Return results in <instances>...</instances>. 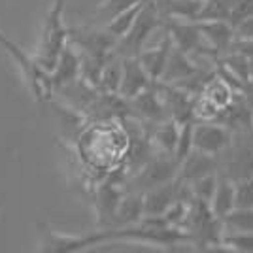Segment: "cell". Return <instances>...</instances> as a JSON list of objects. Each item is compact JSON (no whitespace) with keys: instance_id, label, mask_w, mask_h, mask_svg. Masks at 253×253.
Masks as SVG:
<instances>
[{"instance_id":"1","label":"cell","mask_w":253,"mask_h":253,"mask_svg":"<svg viewBox=\"0 0 253 253\" xmlns=\"http://www.w3.org/2000/svg\"><path fill=\"white\" fill-rule=\"evenodd\" d=\"M70 29L64 23V0H53L47 15L43 19L42 36L36 47V63L42 66L47 74H51L55 64L59 61V55L68 43Z\"/></svg>"},{"instance_id":"2","label":"cell","mask_w":253,"mask_h":253,"mask_svg":"<svg viewBox=\"0 0 253 253\" xmlns=\"http://www.w3.org/2000/svg\"><path fill=\"white\" fill-rule=\"evenodd\" d=\"M0 45L10 53L13 63L19 66L21 74L25 76V84H27L29 91L32 93V96H34V100H38V102L47 100V98H49V93L53 91L51 74H47L42 66L36 63L34 57L27 55L19 45H15L11 40H8L2 32H0Z\"/></svg>"},{"instance_id":"3","label":"cell","mask_w":253,"mask_h":253,"mask_svg":"<svg viewBox=\"0 0 253 253\" xmlns=\"http://www.w3.org/2000/svg\"><path fill=\"white\" fill-rule=\"evenodd\" d=\"M161 23H163V15L159 11L155 0H148L134 25L130 27V31L117 42L116 53L119 57H138L149 36L161 27Z\"/></svg>"},{"instance_id":"4","label":"cell","mask_w":253,"mask_h":253,"mask_svg":"<svg viewBox=\"0 0 253 253\" xmlns=\"http://www.w3.org/2000/svg\"><path fill=\"white\" fill-rule=\"evenodd\" d=\"M179 163L174 155L169 153H153V157L148 161V165L130 178V185L134 191L146 193L151 187H157L161 183H167L178 178Z\"/></svg>"},{"instance_id":"5","label":"cell","mask_w":253,"mask_h":253,"mask_svg":"<svg viewBox=\"0 0 253 253\" xmlns=\"http://www.w3.org/2000/svg\"><path fill=\"white\" fill-rule=\"evenodd\" d=\"M68 42L76 45L82 55L108 61L116 53L119 40L108 29L96 31V29H89V27H76V29H70Z\"/></svg>"},{"instance_id":"6","label":"cell","mask_w":253,"mask_h":253,"mask_svg":"<svg viewBox=\"0 0 253 253\" xmlns=\"http://www.w3.org/2000/svg\"><path fill=\"white\" fill-rule=\"evenodd\" d=\"M40 250L45 253H74L84 252L93 246L106 244L104 231L85 234V236H76V234H63L40 225Z\"/></svg>"},{"instance_id":"7","label":"cell","mask_w":253,"mask_h":253,"mask_svg":"<svg viewBox=\"0 0 253 253\" xmlns=\"http://www.w3.org/2000/svg\"><path fill=\"white\" fill-rule=\"evenodd\" d=\"M167 31H169L170 38H172V43L181 49L187 55H193V53H217L213 47H210V43L204 40L199 25L195 21H179V19H169L167 21Z\"/></svg>"},{"instance_id":"8","label":"cell","mask_w":253,"mask_h":253,"mask_svg":"<svg viewBox=\"0 0 253 253\" xmlns=\"http://www.w3.org/2000/svg\"><path fill=\"white\" fill-rule=\"evenodd\" d=\"M193 142H195V149H201L204 153L217 157L231 144V130L211 121H199L195 123Z\"/></svg>"},{"instance_id":"9","label":"cell","mask_w":253,"mask_h":253,"mask_svg":"<svg viewBox=\"0 0 253 253\" xmlns=\"http://www.w3.org/2000/svg\"><path fill=\"white\" fill-rule=\"evenodd\" d=\"M155 84L148 74V70L144 68V64L140 63L138 57H123V78H121V87H119V95L130 100L144 93Z\"/></svg>"},{"instance_id":"10","label":"cell","mask_w":253,"mask_h":253,"mask_svg":"<svg viewBox=\"0 0 253 253\" xmlns=\"http://www.w3.org/2000/svg\"><path fill=\"white\" fill-rule=\"evenodd\" d=\"M80 78H82V55L76 49V45L68 42L59 55V61L51 72L53 91H59L64 85L72 84Z\"/></svg>"},{"instance_id":"11","label":"cell","mask_w":253,"mask_h":253,"mask_svg":"<svg viewBox=\"0 0 253 253\" xmlns=\"http://www.w3.org/2000/svg\"><path fill=\"white\" fill-rule=\"evenodd\" d=\"M128 104H130V108H132L142 119L151 121V123H155V125L161 123V121L170 119L169 110H167L165 100H163V96H161L155 84L151 85L149 89H146L144 93H140L138 96L130 98Z\"/></svg>"},{"instance_id":"12","label":"cell","mask_w":253,"mask_h":253,"mask_svg":"<svg viewBox=\"0 0 253 253\" xmlns=\"http://www.w3.org/2000/svg\"><path fill=\"white\" fill-rule=\"evenodd\" d=\"M179 178L161 183L144 193V215H163L179 199Z\"/></svg>"},{"instance_id":"13","label":"cell","mask_w":253,"mask_h":253,"mask_svg":"<svg viewBox=\"0 0 253 253\" xmlns=\"http://www.w3.org/2000/svg\"><path fill=\"white\" fill-rule=\"evenodd\" d=\"M172 47H174V43H172V38H170L169 31H167L165 36H163V40H161L157 45H153V47H144L142 53L138 55L140 63L144 64V68L148 70V74L151 76L153 82H159V80H161V76L165 72V66L169 63Z\"/></svg>"},{"instance_id":"14","label":"cell","mask_w":253,"mask_h":253,"mask_svg":"<svg viewBox=\"0 0 253 253\" xmlns=\"http://www.w3.org/2000/svg\"><path fill=\"white\" fill-rule=\"evenodd\" d=\"M215 169H217L215 155L204 153V151H201V149H193L189 155L181 161L178 178L183 179V181H187V183H191V181L202 178V176L215 174Z\"/></svg>"},{"instance_id":"15","label":"cell","mask_w":253,"mask_h":253,"mask_svg":"<svg viewBox=\"0 0 253 253\" xmlns=\"http://www.w3.org/2000/svg\"><path fill=\"white\" fill-rule=\"evenodd\" d=\"M197 72H199V70H197L195 63L191 61V55L183 53L181 49H178V47L174 45L172 51H170L169 63L165 66V72H163L159 82L169 84V85H176V84H179V82L191 78V76H195Z\"/></svg>"},{"instance_id":"16","label":"cell","mask_w":253,"mask_h":253,"mask_svg":"<svg viewBox=\"0 0 253 253\" xmlns=\"http://www.w3.org/2000/svg\"><path fill=\"white\" fill-rule=\"evenodd\" d=\"M123 199V191L117 187L116 183H104L98 193H96V221L100 227H108L114 225V217H116V210L119 202Z\"/></svg>"},{"instance_id":"17","label":"cell","mask_w":253,"mask_h":253,"mask_svg":"<svg viewBox=\"0 0 253 253\" xmlns=\"http://www.w3.org/2000/svg\"><path fill=\"white\" fill-rule=\"evenodd\" d=\"M206 0H155L163 19L199 21Z\"/></svg>"},{"instance_id":"18","label":"cell","mask_w":253,"mask_h":253,"mask_svg":"<svg viewBox=\"0 0 253 253\" xmlns=\"http://www.w3.org/2000/svg\"><path fill=\"white\" fill-rule=\"evenodd\" d=\"M201 29L204 40L210 43L215 51H223L231 47L234 40V25L227 19H217V21H195Z\"/></svg>"},{"instance_id":"19","label":"cell","mask_w":253,"mask_h":253,"mask_svg":"<svg viewBox=\"0 0 253 253\" xmlns=\"http://www.w3.org/2000/svg\"><path fill=\"white\" fill-rule=\"evenodd\" d=\"M144 217V193L140 191H130L123 195V199L119 202L116 210V217H114V225H134L140 223Z\"/></svg>"},{"instance_id":"20","label":"cell","mask_w":253,"mask_h":253,"mask_svg":"<svg viewBox=\"0 0 253 253\" xmlns=\"http://www.w3.org/2000/svg\"><path fill=\"white\" fill-rule=\"evenodd\" d=\"M179 138V123L174 119H167L157 123V126L151 132V144L153 148L161 151V153H169L174 155L176 153V146H178Z\"/></svg>"},{"instance_id":"21","label":"cell","mask_w":253,"mask_h":253,"mask_svg":"<svg viewBox=\"0 0 253 253\" xmlns=\"http://www.w3.org/2000/svg\"><path fill=\"white\" fill-rule=\"evenodd\" d=\"M210 208L211 213L221 221L234 210V181L227 178L219 179L215 195H213V199L210 202Z\"/></svg>"},{"instance_id":"22","label":"cell","mask_w":253,"mask_h":253,"mask_svg":"<svg viewBox=\"0 0 253 253\" xmlns=\"http://www.w3.org/2000/svg\"><path fill=\"white\" fill-rule=\"evenodd\" d=\"M121 78H123V57H119L117 53H114V55L106 61L104 68H102V76H100V85H98V89H100L102 93L119 95Z\"/></svg>"},{"instance_id":"23","label":"cell","mask_w":253,"mask_h":253,"mask_svg":"<svg viewBox=\"0 0 253 253\" xmlns=\"http://www.w3.org/2000/svg\"><path fill=\"white\" fill-rule=\"evenodd\" d=\"M202 95H206L217 108L225 110L227 106L232 104V87L223 78H211L206 82Z\"/></svg>"},{"instance_id":"24","label":"cell","mask_w":253,"mask_h":253,"mask_svg":"<svg viewBox=\"0 0 253 253\" xmlns=\"http://www.w3.org/2000/svg\"><path fill=\"white\" fill-rule=\"evenodd\" d=\"M146 2H148V0H146ZM146 2H142V4H136V6H132V8L125 10L123 13L116 15L114 19H110V23L106 25V29L112 32V34H114V36L117 38V40H121V38H123V36L126 34V32L130 31V27L134 25V21H136V17L140 15L142 8L146 6Z\"/></svg>"},{"instance_id":"25","label":"cell","mask_w":253,"mask_h":253,"mask_svg":"<svg viewBox=\"0 0 253 253\" xmlns=\"http://www.w3.org/2000/svg\"><path fill=\"white\" fill-rule=\"evenodd\" d=\"M223 229L229 232H253V208H234L223 219Z\"/></svg>"},{"instance_id":"26","label":"cell","mask_w":253,"mask_h":253,"mask_svg":"<svg viewBox=\"0 0 253 253\" xmlns=\"http://www.w3.org/2000/svg\"><path fill=\"white\" fill-rule=\"evenodd\" d=\"M232 6L229 0H206L202 8L199 21H217V19H227L231 21Z\"/></svg>"},{"instance_id":"27","label":"cell","mask_w":253,"mask_h":253,"mask_svg":"<svg viewBox=\"0 0 253 253\" xmlns=\"http://www.w3.org/2000/svg\"><path fill=\"white\" fill-rule=\"evenodd\" d=\"M217 183H219V179L215 174H208V176H202V178L191 181L189 185L193 191V199L210 204L215 195V189H217Z\"/></svg>"},{"instance_id":"28","label":"cell","mask_w":253,"mask_h":253,"mask_svg":"<svg viewBox=\"0 0 253 253\" xmlns=\"http://www.w3.org/2000/svg\"><path fill=\"white\" fill-rule=\"evenodd\" d=\"M219 246H225L231 252H242L252 253L253 252V232H229L223 234Z\"/></svg>"},{"instance_id":"29","label":"cell","mask_w":253,"mask_h":253,"mask_svg":"<svg viewBox=\"0 0 253 253\" xmlns=\"http://www.w3.org/2000/svg\"><path fill=\"white\" fill-rule=\"evenodd\" d=\"M193 130H195V123L187 121L183 125H179V138H178V146H176V153L174 157L181 165V161L189 155L191 151L195 149V142H193Z\"/></svg>"},{"instance_id":"30","label":"cell","mask_w":253,"mask_h":253,"mask_svg":"<svg viewBox=\"0 0 253 253\" xmlns=\"http://www.w3.org/2000/svg\"><path fill=\"white\" fill-rule=\"evenodd\" d=\"M234 208H253V176L234 181Z\"/></svg>"},{"instance_id":"31","label":"cell","mask_w":253,"mask_h":253,"mask_svg":"<svg viewBox=\"0 0 253 253\" xmlns=\"http://www.w3.org/2000/svg\"><path fill=\"white\" fill-rule=\"evenodd\" d=\"M221 108L211 102L206 95H201L199 98H195V106H193V116L199 121H213L217 116H221Z\"/></svg>"},{"instance_id":"32","label":"cell","mask_w":253,"mask_h":253,"mask_svg":"<svg viewBox=\"0 0 253 253\" xmlns=\"http://www.w3.org/2000/svg\"><path fill=\"white\" fill-rule=\"evenodd\" d=\"M146 0H104L100 6H98V13H104L108 19H114L116 15L123 13L125 10L136 6V4H142Z\"/></svg>"},{"instance_id":"33","label":"cell","mask_w":253,"mask_h":253,"mask_svg":"<svg viewBox=\"0 0 253 253\" xmlns=\"http://www.w3.org/2000/svg\"><path fill=\"white\" fill-rule=\"evenodd\" d=\"M223 64H225L229 70H232L242 82H248L250 70H252V64H250V59H248V57H244V55H240V53H232L231 57L225 59V63Z\"/></svg>"},{"instance_id":"34","label":"cell","mask_w":253,"mask_h":253,"mask_svg":"<svg viewBox=\"0 0 253 253\" xmlns=\"http://www.w3.org/2000/svg\"><path fill=\"white\" fill-rule=\"evenodd\" d=\"M253 15V0H240L234 8H232V15H231V23L236 25L242 19H248Z\"/></svg>"},{"instance_id":"35","label":"cell","mask_w":253,"mask_h":253,"mask_svg":"<svg viewBox=\"0 0 253 253\" xmlns=\"http://www.w3.org/2000/svg\"><path fill=\"white\" fill-rule=\"evenodd\" d=\"M231 49H234V53H240L244 57H248L250 61H253V40L234 38L231 43Z\"/></svg>"},{"instance_id":"36","label":"cell","mask_w":253,"mask_h":253,"mask_svg":"<svg viewBox=\"0 0 253 253\" xmlns=\"http://www.w3.org/2000/svg\"><path fill=\"white\" fill-rule=\"evenodd\" d=\"M234 38H246L253 40V15L248 19H242L240 23L234 25Z\"/></svg>"}]
</instances>
